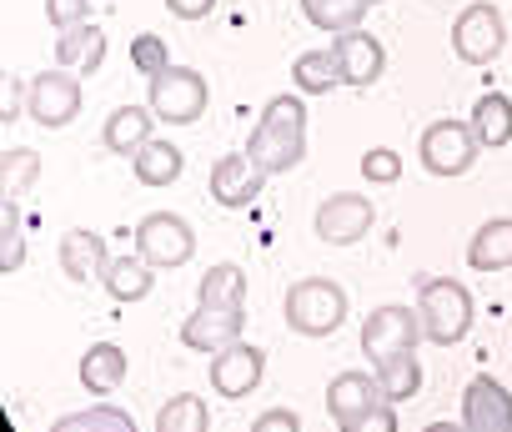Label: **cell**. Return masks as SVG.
I'll return each mask as SVG.
<instances>
[{"label": "cell", "mask_w": 512, "mask_h": 432, "mask_svg": "<svg viewBox=\"0 0 512 432\" xmlns=\"http://www.w3.org/2000/svg\"><path fill=\"white\" fill-rule=\"evenodd\" d=\"M246 156L262 166L267 176H282V171H297L302 156H307V101L282 91L262 106V121H256L251 141H246Z\"/></svg>", "instance_id": "obj_1"}, {"label": "cell", "mask_w": 512, "mask_h": 432, "mask_svg": "<svg viewBox=\"0 0 512 432\" xmlns=\"http://www.w3.org/2000/svg\"><path fill=\"white\" fill-rule=\"evenodd\" d=\"M282 317L297 337H332L347 322V287L332 277H302V282H292Z\"/></svg>", "instance_id": "obj_2"}, {"label": "cell", "mask_w": 512, "mask_h": 432, "mask_svg": "<svg viewBox=\"0 0 512 432\" xmlns=\"http://www.w3.org/2000/svg\"><path fill=\"white\" fill-rule=\"evenodd\" d=\"M417 317H422L427 342L457 347L472 332V292L452 277H427L417 282Z\"/></svg>", "instance_id": "obj_3"}, {"label": "cell", "mask_w": 512, "mask_h": 432, "mask_svg": "<svg viewBox=\"0 0 512 432\" xmlns=\"http://www.w3.org/2000/svg\"><path fill=\"white\" fill-rule=\"evenodd\" d=\"M206 101H211L206 76L191 71V66H166L161 76L146 81V106H151L156 121H166V126H191V121H201V116H206Z\"/></svg>", "instance_id": "obj_4"}, {"label": "cell", "mask_w": 512, "mask_h": 432, "mask_svg": "<svg viewBox=\"0 0 512 432\" xmlns=\"http://www.w3.org/2000/svg\"><path fill=\"white\" fill-rule=\"evenodd\" d=\"M477 151H482V141H477L472 121H452V116L432 121L422 131V141H417V161L432 176H462V171H472Z\"/></svg>", "instance_id": "obj_5"}, {"label": "cell", "mask_w": 512, "mask_h": 432, "mask_svg": "<svg viewBox=\"0 0 512 432\" xmlns=\"http://www.w3.org/2000/svg\"><path fill=\"white\" fill-rule=\"evenodd\" d=\"M507 46V26H502V11L492 6V0H477V6H467L457 21H452V51L457 61L467 66H492Z\"/></svg>", "instance_id": "obj_6"}, {"label": "cell", "mask_w": 512, "mask_h": 432, "mask_svg": "<svg viewBox=\"0 0 512 432\" xmlns=\"http://www.w3.org/2000/svg\"><path fill=\"white\" fill-rule=\"evenodd\" d=\"M422 337H427L422 332V317L412 307H402V302H387V307H377L362 322V352H367L372 367L387 362V357H397V352H417Z\"/></svg>", "instance_id": "obj_7"}, {"label": "cell", "mask_w": 512, "mask_h": 432, "mask_svg": "<svg viewBox=\"0 0 512 432\" xmlns=\"http://www.w3.org/2000/svg\"><path fill=\"white\" fill-rule=\"evenodd\" d=\"M136 252H141L151 267L176 272V267L191 262V252H196V232L181 222L176 211H151V216H141V227H136Z\"/></svg>", "instance_id": "obj_8"}, {"label": "cell", "mask_w": 512, "mask_h": 432, "mask_svg": "<svg viewBox=\"0 0 512 432\" xmlns=\"http://www.w3.org/2000/svg\"><path fill=\"white\" fill-rule=\"evenodd\" d=\"M377 222V206L362 196V191H332L322 206H317V237L327 247H352L372 232Z\"/></svg>", "instance_id": "obj_9"}, {"label": "cell", "mask_w": 512, "mask_h": 432, "mask_svg": "<svg viewBox=\"0 0 512 432\" xmlns=\"http://www.w3.org/2000/svg\"><path fill=\"white\" fill-rule=\"evenodd\" d=\"M26 106H31V121L46 126V131H61L81 116V81L66 76L61 66L56 71H41L31 86H26Z\"/></svg>", "instance_id": "obj_10"}, {"label": "cell", "mask_w": 512, "mask_h": 432, "mask_svg": "<svg viewBox=\"0 0 512 432\" xmlns=\"http://www.w3.org/2000/svg\"><path fill=\"white\" fill-rule=\"evenodd\" d=\"M262 377H267V352H262V347H251V342L236 337L231 347L211 352V387H216V397H226V402L246 397L251 387H262Z\"/></svg>", "instance_id": "obj_11"}, {"label": "cell", "mask_w": 512, "mask_h": 432, "mask_svg": "<svg viewBox=\"0 0 512 432\" xmlns=\"http://www.w3.org/2000/svg\"><path fill=\"white\" fill-rule=\"evenodd\" d=\"M462 427L467 432H512V392L497 377L477 372L462 392Z\"/></svg>", "instance_id": "obj_12"}, {"label": "cell", "mask_w": 512, "mask_h": 432, "mask_svg": "<svg viewBox=\"0 0 512 432\" xmlns=\"http://www.w3.org/2000/svg\"><path fill=\"white\" fill-rule=\"evenodd\" d=\"M262 186H267V171L256 166L246 151H231V156H221V161L211 166V201L226 206V211L251 206L256 196H262Z\"/></svg>", "instance_id": "obj_13"}, {"label": "cell", "mask_w": 512, "mask_h": 432, "mask_svg": "<svg viewBox=\"0 0 512 432\" xmlns=\"http://www.w3.org/2000/svg\"><path fill=\"white\" fill-rule=\"evenodd\" d=\"M332 51H337V66H342V86H357V91H367L382 71H387V51H382V41L372 36V31H342L337 41H332Z\"/></svg>", "instance_id": "obj_14"}, {"label": "cell", "mask_w": 512, "mask_h": 432, "mask_svg": "<svg viewBox=\"0 0 512 432\" xmlns=\"http://www.w3.org/2000/svg\"><path fill=\"white\" fill-rule=\"evenodd\" d=\"M241 332H246V312H226V307H201L196 302V312L181 322V347L211 357V352L231 347Z\"/></svg>", "instance_id": "obj_15"}, {"label": "cell", "mask_w": 512, "mask_h": 432, "mask_svg": "<svg viewBox=\"0 0 512 432\" xmlns=\"http://www.w3.org/2000/svg\"><path fill=\"white\" fill-rule=\"evenodd\" d=\"M377 402H387L377 372H337L332 387H327V412H332V422H337L342 432H352V422H357L362 412H372Z\"/></svg>", "instance_id": "obj_16"}, {"label": "cell", "mask_w": 512, "mask_h": 432, "mask_svg": "<svg viewBox=\"0 0 512 432\" xmlns=\"http://www.w3.org/2000/svg\"><path fill=\"white\" fill-rule=\"evenodd\" d=\"M106 262H111V252H106V237H101V232L76 227V232L61 237V272H66L71 282H101Z\"/></svg>", "instance_id": "obj_17"}, {"label": "cell", "mask_w": 512, "mask_h": 432, "mask_svg": "<svg viewBox=\"0 0 512 432\" xmlns=\"http://www.w3.org/2000/svg\"><path fill=\"white\" fill-rule=\"evenodd\" d=\"M467 267L472 272H507L512 267V216H492L467 242Z\"/></svg>", "instance_id": "obj_18"}, {"label": "cell", "mask_w": 512, "mask_h": 432, "mask_svg": "<svg viewBox=\"0 0 512 432\" xmlns=\"http://www.w3.org/2000/svg\"><path fill=\"white\" fill-rule=\"evenodd\" d=\"M151 126H156V111L151 106H116L106 116V126H101V141L116 156H136L151 141Z\"/></svg>", "instance_id": "obj_19"}, {"label": "cell", "mask_w": 512, "mask_h": 432, "mask_svg": "<svg viewBox=\"0 0 512 432\" xmlns=\"http://www.w3.org/2000/svg\"><path fill=\"white\" fill-rule=\"evenodd\" d=\"M101 287L116 297V302H146L151 287H156V267L141 257V252H126V257H111L106 272H101Z\"/></svg>", "instance_id": "obj_20"}, {"label": "cell", "mask_w": 512, "mask_h": 432, "mask_svg": "<svg viewBox=\"0 0 512 432\" xmlns=\"http://www.w3.org/2000/svg\"><path fill=\"white\" fill-rule=\"evenodd\" d=\"M472 131H477L482 146L502 151V146L512 141V96H502V91H482V96L472 101Z\"/></svg>", "instance_id": "obj_21"}, {"label": "cell", "mask_w": 512, "mask_h": 432, "mask_svg": "<svg viewBox=\"0 0 512 432\" xmlns=\"http://www.w3.org/2000/svg\"><path fill=\"white\" fill-rule=\"evenodd\" d=\"M101 61H106V31L101 26H71V31H61V41H56V66H81L86 76L91 71H101Z\"/></svg>", "instance_id": "obj_22"}, {"label": "cell", "mask_w": 512, "mask_h": 432, "mask_svg": "<svg viewBox=\"0 0 512 432\" xmlns=\"http://www.w3.org/2000/svg\"><path fill=\"white\" fill-rule=\"evenodd\" d=\"M181 166H186L181 146H171V141H161V136H151V141L131 156V171H136L141 186H171V181L181 176Z\"/></svg>", "instance_id": "obj_23"}, {"label": "cell", "mask_w": 512, "mask_h": 432, "mask_svg": "<svg viewBox=\"0 0 512 432\" xmlns=\"http://www.w3.org/2000/svg\"><path fill=\"white\" fill-rule=\"evenodd\" d=\"M126 372H131V362H126V352H121L116 342H96V347H86V357H81V382H86V392H116V387L126 382Z\"/></svg>", "instance_id": "obj_24"}, {"label": "cell", "mask_w": 512, "mask_h": 432, "mask_svg": "<svg viewBox=\"0 0 512 432\" xmlns=\"http://www.w3.org/2000/svg\"><path fill=\"white\" fill-rule=\"evenodd\" d=\"M246 272L236 262H216L201 277V307H226V312H246Z\"/></svg>", "instance_id": "obj_25"}, {"label": "cell", "mask_w": 512, "mask_h": 432, "mask_svg": "<svg viewBox=\"0 0 512 432\" xmlns=\"http://www.w3.org/2000/svg\"><path fill=\"white\" fill-rule=\"evenodd\" d=\"M292 81L302 96H327L342 86V66H337V51H302L292 61Z\"/></svg>", "instance_id": "obj_26"}, {"label": "cell", "mask_w": 512, "mask_h": 432, "mask_svg": "<svg viewBox=\"0 0 512 432\" xmlns=\"http://www.w3.org/2000/svg\"><path fill=\"white\" fill-rule=\"evenodd\" d=\"M372 6H377V0H302L307 21H312L317 31H332V36L357 31V26L367 21V11H372Z\"/></svg>", "instance_id": "obj_27"}, {"label": "cell", "mask_w": 512, "mask_h": 432, "mask_svg": "<svg viewBox=\"0 0 512 432\" xmlns=\"http://www.w3.org/2000/svg\"><path fill=\"white\" fill-rule=\"evenodd\" d=\"M372 372H377V382H382V397H387V402H407V397H417V392H422V362H417V352H397V357L377 362Z\"/></svg>", "instance_id": "obj_28"}, {"label": "cell", "mask_w": 512, "mask_h": 432, "mask_svg": "<svg viewBox=\"0 0 512 432\" xmlns=\"http://www.w3.org/2000/svg\"><path fill=\"white\" fill-rule=\"evenodd\" d=\"M211 427V412L196 392H176L161 412H156V432H206Z\"/></svg>", "instance_id": "obj_29"}, {"label": "cell", "mask_w": 512, "mask_h": 432, "mask_svg": "<svg viewBox=\"0 0 512 432\" xmlns=\"http://www.w3.org/2000/svg\"><path fill=\"white\" fill-rule=\"evenodd\" d=\"M56 432H136V422H131V412H121V407H91V412L61 417Z\"/></svg>", "instance_id": "obj_30"}, {"label": "cell", "mask_w": 512, "mask_h": 432, "mask_svg": "<svg viewBox=\"0 0 512 432\" xmlns=\"http://www.w3.org/2000/svg\"><path fill=\"white\" fill-rule=\"evenodd\" d=\"M26 262V232H21V206L16 196H6V232H0V272H21Z\"/></svg>", "instance_id": "obj_31"}, {"label": "cell", "mask_w": 512, "mask_h": 432, "mask_svg": "<svg viewBox=\"0 0 512 432\" xmlns=\"http://www.w3.org/2000/svg\"><path fill=\"white\" fill-rule=\"evenodd\" d=\"M131 66L151 81V76H161V71L171 66V46H166L156 31H141V36L131 41Z\"/></svg>", "instance_id": "obj_32"}, {"label": "cell", "mask_w": 512, "mask_h": 432, "mask_svg": "<svg viewBox=\"0 0 512 432\" xmlns=\"http://www.w3.org/2000/svg\"><path fill=\"white\" fill-rule=\"evenodd\" d=\"M36 171H41V156H36L31 146L6 151V196H21V191L36 181Z\"/></svg>", "instance_id": "obj_33"}, {"label": "cell", "mask_w": 512, "mask_h": 432, "mask_svg": "<svg viewBox=\"0 0 512 432\" xmlns=\"http://www.w3.org/2000/svg\"><path fill=\"white\" fill-rule=\"evenodd\" d=\"M362 176H367L372 186H392V181L402 176V156H397L392 146H372V151L362 156Z\"/></svg>", "instance_id": "obj_34"}, {"label": "cell", "mask_w": 512, "mask_h": 432, "mask_svg": "<svg viewBox=\"0 0 512 432\" xmlns=\"http://www.w3.org/2000/svg\"><path fill=\"white\" fill-rule=\"evenodd\" d=\"M46 21H51L56 31L86 26V21H91V0H46Z\"/></svg>", "instance_id": "obj_35"}, {"label": "cell", "mask_w": 512, "mask_h": 432, "mask_svg": "<svg viewBox=\"0 0 512 432\" xmlns=\"http://www.w3.org/2000/svg\"><path fill=\"white\" fill-rule=\"evenodd\" d=\"M352 432H397V412H392V402H377L372 412H362V417L352 422Z\"/></svg>", "instance_id": "obj_36"}, {"label": "cell", "mask_w": 512, "mask_h": 432, "mask_svg": "<svg viewBox=\"0 0 512 432\" xmlns=\"http://www.w3.org/2000/svg\"><path fill=\"white\" fill-rule=\"evenodd\" d=\"M251 432H302V417L287 412V407H272V412H262L251 422Z\"/></svg>", "instance_id": "obj_37"}, {"label": "cell", "mask_w": 512, "mask_h": 432, "mask_svg": "<svg viewBox=\"0 0 512 432\" xmlns=\"http://www.w3.org/2000/svg\"><path fill=\"white\" fill-rule=\"evenodd\" d=\"M166 11H171L176 21H201V16L216 11V0H166Z\"/></svg>", "instance_id": "obj_38"}, {"label": "cell", "mask_w": 512, "mask_h": 432, "mask_svg": "<svg viewBox=\"0 0 512 432\" xmlns=\"http://www.w3.org/2000/svg\"><path fill=\"white\" fill-rule=\"evenodd\" d=\"M21 91H26V86H16V81L6 86V111H0V116H6V126H11V121H16V111H21Z\"/></svg>", "instance_id": "obj_39"}]
</instances>
